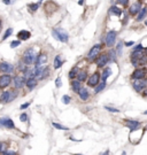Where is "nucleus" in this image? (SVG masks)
Returning <instances> with one entry per match:
<instances>
[{"instance_id":"nucleus-1","label":"nucleus","mask_w":147,"mask_h":155,"mask_svg":"<svg viewBox=\"0 0 147 155\" xmlns=\"http://www.w3.org/2000/svg\"><path fill=\"white\" fill-rule=\"evenodd\" d=\"M131 62L132 65L137 68L138 65H143L147 63V55L144 52V48L141 50H137L134 48V51L131 53Z\"/></svg>"},{"instance_id":"nucleus-2","label":"nucleus","mask_w":147,"mask_h":155,"mask_svg":"<svg viewBox=\"0 0 147 155\" xmlns=\"http://www.w3.org/2000/svg\"><path fill=\"white\" fill-rule=\"evenodd\" d=\"M37 56H38L37 52L31 47V48H28L27 51L23 53V58H22V60H23V62H24L26 65H33V63L36 62Z\"/></svg>"},{"instance_id":"nucleus-3","label":"nucleus","mask_w":147,"mask_h":155,"mask_svg":"<svg viewBox=\"0 0 147 155\" xmlns=\"http://www.w3.org/2000/svg\"><path fill=\"white\" fill-rule=\"evenodd\" d=\"M52 35H53V37L56 39V40H59V41H61V43H68V40H69L68 33L65 31V29H62V28L53 29Z\"/></svg>"},{"instance_id":"nucleus-4","label":"nucleus","mask_w":147,"mask_h":155,"mask_svg":"<svg viewBox=\"0 0 147 155\" xmlns=\"http://www.w3.org/2000/svg\"><path fill=\"white\" fill-rule=\"evenodd\" d=\"M116 38H117V32L115 30H110L108 31L106 37H105V41H106V45L108 47H113L115 41H116Z\"/></svg>"},{"instance_id":"nucleus-5","label":"nucleus","mask_w":147,"mask_h":155,"mask_svg":"<svg viewBox=\"0 0 147 155\" xmlns=\"http://www.w3.org/2000/svg\"><path fill=\"white\" fill-rule=\"evenodd\" d=\"M132 86L136 92L140 93L146 89L147 86V80H144L143 78H139V79H134V83H132Z\"/></svg>"},{"instance_id":"nucleus-6","label":"nucleus","mask_w":147,"mask_h":155,"mask_svg":"<svg viewBox=\"0 0 147 155\" xmlns=\"http://www.w3.org/2000/svg\"><path fill=\"white\" fill-rule=\"evenodd\" d=\"M100 51H101V45H100V44L94 45L93 47L90 50L89 54H87V60H89L90 62L94 61V60L98 58V55L100 54Z\"/></svg>"},{"instance_id":"nucleus-7","label":"nucleus","mask_w":147,"mask_h":155,"mask_svg":"<svg viewBox=\"0 0 147 155\" xmlns=\"http://www.w3.org/2000/svg\"><path fill=\"white\" fill-rule=\"evenodd\" d=\"M12 83V76L9 74H4L0 76V89H5L9 86Z\"/></svg>"},{"instance_id":"nucleus-8","label":"nucleus","mask_w":147,"mask_h":155,"mask_svg":"<svg viewBox=\"0 0 147 155\" xmlns=\"http://www.w3.org/2000/svg\"><path fill=\"white\" fill-rule=\"evenodd\" d=\"M13 79V78H12ZM26 78L24 76H20V75H17V76H15L13 79L14 82V87L16 89V90H20V89H22L24 85H26Z\"/></svg>"},{"instance_id":"nucleus-9","label":"nucleus","mask_w":147,"mask_h":155,"mask_svg":"<svg viewBox=\"0 0 147 155\" xmlns=\"http://www.w3.org/2000/svg\"><path fill=\"white\" fill-rule=\"evenodd\" d=\"M0 128H7V129H14L15 124L9 117H1L0 118Z\"/></svg>"},{"instance_id":"nucleus-10","label":"nucleus","mask_w":147,"mask_h":155,"mask_svg":"<svg viewBox=\"0 0 147 155\" xmlns=\"http://www.w3.org/2000/svg\"><path fill=\"white\" fill-rule=\"evenodd\" d=\"M147 75L146 68H138L132 73V79H139V78H144Z\"/></svg>"},{"instance_id":"nucleus-11","label":"nucleus","mask_w":147,"mask_h":155,"mask_svg":"<svg viewBox=\"0 0 147 155\" xmlns=\"http://www.w3.org/2000/svg\"><path fill=\"white\" fill-rule=\"evenodd\" d=\"M0 71L4 74H12L14 71V65L8 62H0Z\"/></svg>"},{"instance_id":"nucleus-12","label":"nucleus","mask_w":147,"mask_h":155,"mask_svg":"<svg viewBox=\"0 0 147 155\" xmlns=\"http://www.w3.org/2000/svg\"><path fill=\"white\" fill-rule=\"evenodd\" d=\"M99 82H100V74H99V73H94L93 75H91L90 78H89L87 85L91 86V87H94Z\"/></svg>"},{"instance_id":"nucleus-13","label":"nucleus","mask_w":147,"mask_h":155,"mask_svg":"<svg viewBox=\"0 0 147 155\" xmlns=\"http://www.w3.org/2000/svg\"><path fill=\"white\" fill-rule=\"evenodd\" d=\"M97 60V65L98 67H105L108 63L109 59H108V54H101V55H98V58L95 59Z\"/></svg>"},{"instance_id":"nucleus-14","label":"nucleus","mask_w":147,"mask_h":155,"mask_svg":"<svg viewBox=\"0 0 147 155\" xmlns=\"http://www.w3.org/2000/svg\"><path fill=\"white\" fill-rule=\"evenodd\" d=\"M38 84V80L36 79V77H31V78H28L26 80V86H27L29 90H33Z\"/></svg>"},{"instance_id":"nucleus-15","label":"nucleus","mask_w":147,"mask_h":155,"mask_svg":"<svg viewBox=\"0 0 147 155\" xmlns=\"http://www.w3.org/2000/svg\"><path fill=\"white\" fill-rule=\"evenodd\" d=\"M47 60H48V58H47V54H45V53H41L39 54L38 56H37V59H36V65H45L46 62H47Z\"/></svg>"},{"instance_id":"nucleus-16","label":"nucleus","mask_w":147,"mask_h":155,"mask_svg":"<svg viewBox=\"0 0 147 155\" xmlns=\"http://www.w3.org/2000/svg\"><path fill=\"white\" fill-rule=\"evenodd\" d=\"M125 124H126V127L131 130V131H136V130L139 128V125H140V123L138 121H134V119H128Z\"/></svg>"},{"instance_id":"nucleus-17","label":"nucleus","mask_w":147,"mask_h":155,"mask_svg":"<svg viewBox=\"0 0 147 155\" xmlns=\"http://www.w3.org/2000/svg\"><path fill=\"white\" fill-rule=\"evenodd\" d=\"M140 8H141V4H140V2H134V4H132V5L130 6V8H129L130 14H131V15L138 14V12L140 11Z\"/></svg>"},{"instance_id":"nucleus-18","label":"nucleus","mask_w":147,"mask_h":155,"mask_svg":"<svg viewBox=\"0 0 147 155\" xmlns=\"http://www.w3.org/2000/svg\"><path fill=\"white\" fill-rule=\"evenodd\" d=\"M30 37H31V33L28 30H21L17 33V38L20 39V40H28Z\"/></svg>"},{"instance_id":"nucleus-19","label":"nucleus","mask_w":147,"mask_h":155,"mask_svg":"<svg viewBox=\"0 0 147 155\" xmlns=\"http://www.w3.org/2000/svg\"><path fill=\"white\" fill-rule=\"evenodd\" d=\"M78 95H80V98L83 100V101H85V100H87L89 99V97H90V94H89V91L86 90V89H84L83 86L80 87V92H78Z\"/></svg>"},{"instance_id":"nucleus-20","label":"nucleus","mask_w":147,"mask_h":155,"mask_svg":"<svg viewBox=\"0 0 147 155\" xmlns=\"http://www.w3.org/2000/svg\"><path fill=\"white\" fill-rule=\"evenodd\" d=\"M71 87H72V90H74L75 93H78L80 87H82V82H80L78 79H74L71 82Z\"/></svg>"},{"instance_id":"nucleus-21","label":"nucleus","mask_w":147,"mask_h":155,"mask_svg":"<svg viewBox=\"0 0 147 155\" xmlns=\"http://www.w3.org/2000/svg\"><path fill=\"white\" fill-rule=\"evenodd\" d=\"M0 102L1 103H8L9 102V91H5L0 95Z\"/></svg>"},{"instance_id":"nucleus-22","label":"nucleus","mask_w":147,"mask_h":155,"mask_svg":"<svg viewBox=\"0 0 147 155\" xmlns=\"http://www.w3.org/2000/svg\"><path fill=\"white\" fill-rule=\"evenodd\" d=\"M76 77H77V79H78L80 82H85V80L87 79V73H86L85 70H78Z\"/></svg>"},{"instance_id":"nucleus-23","label":"nucleus","mask_w":147,"mask_h":155,"mask_svg":"<svg viewBox=\"0 0 147 155\" xmlns=\"http://www.w3.org/2000/svg\"><path fill=\"white\" fill-rule=\"evenodd\" d=\"M109 14L110 15H116V16H121L122 15V9L119 8L117 6H111L109 8Z\"/></svg>"},{"instance_id":"nucleus-24","label":"nucleus","mask_w":147,"mask_h":155,"mask_svg":"<svg viewBox=\"0 0 147 155\" xmlns=\"http://www.w3.org/2000/svg\"><path fill=\"white\" fill-rule=\"evenodd\" d=\"M62 65H63V60H62L61 55H56L54 58V69H59Z\"/></svg>"},{"instance_id":"nucleus-25","label":"nucleus","mask_w":147,"mask_h":155,"mask_svg":"<svg viewBox=\"0 0 147 155\" xmlns=\"http://www.w3.org/2000/svg\"><path fill=\"white\" fill-rule=\"evenodd\" d=\"M110 75H111V69H110L109 67H108V68H105L104 71L101 73V79H102L104 82H106Z\"/></svg>"},{"instance_id":"nucleus-26","label":"nucleus","mask_w":147,"mask_h":155,"mask_svg":"<svg viewBox=\"0 0 147 155\" xmlns=\"http://www.w3.org/2000/svg\"><path fill=\"white\" fill-rule=\"evenodd\" d=\"M147 14V7H144V8H140V11L138 12V16H137V21H143L144 17L146 16Z\"/></svg>"},{"instance_id":"nucleus-27","label":"nucleus","mask_w":147,"mask_h":155,"mask_svg":"<svg viewBox=\"0 0 147 155\" xmlns=\"http://www.w3.org/2000/svg\"><path fill=\"white\" fill-rule=\"evenodd\" d=\"M94 87H95V90H94V92H95V93H100L101 91L106 87V82H104V80H102V82H101V84H100V83H98V84H97Z\"/></svg>"},{"instance_id":"nucleus-28","label":"nucleus","mask_w":147,"mask_h":155,"mask_svg":"<svg viewBox=\"0 0 147 155\" xmlns=\"http://www.w3.org/2000/svg\"><path fill=\"white\" fill-rule=\"evenodd\" d=\"M50 75V69H48V67H45L44 69H43V71L40 73V75L38 76V79H44V78H46L47 76Z\"/></svg>"},{"instance_id":"nucleus-29","label":"nucleus","mask_w":147,"mask_h":155,"mask_svg":"<svg viewBox=\"0 0 147 155\" xmlns=\"http://www.w3.org/2000/svg\"><path fill=\"white\" fill-rule=\"evenodd\" d=\"M116 58H117L116 51H114V50H110V51H109V53H108V59H109L111 62H115V61H116Z\"/></svg>"},{"instance_id":"nucleus-30","label":"nucleus","mask_w":147,"mask_h":155,"mask_svg":"<svg viewBox=\"0 0 147 155\" xmlns=\"http://www.w3.org/2000/svg\"><path fill=\"white\" fill-rule=\"evenodd\" d=\"M78 70H80V69H78V67H74V68L70 70V73H69V77L71 78V79H72L74 77H76V75H77Z\"/></svg>"},{"instance_id":"nucleus-31","label":"nucleus","mask_w":147,"mask_h":155,"mask_svg":"<svg viewBox=\"0 0 147 155\" xmlns=\"http://www.w3.org/2000/svg\"><path fill=\"white\" fill-rule=\"evenodd\" d=\"M41 1H43V0H40L39 2H37V4H31V5H29V9H30L31 12H36V11L39 8V5Z\"/></svg>"},{"instance_id":"nucleus-32","label":"nucleus","mask_w":147,"mask_h":155,"mask_svg":"<svg viewBox=\"0 0 147 155\" xmlns=\"http://www.w3.org/2000/svg\"><path fill=\"white\" fill-rule=\"evenodd\" d=\"M12 32H13V29L12 28H8L7 30H6V32L4 33V37H2V40H6V39L8 38L11 35H12Z\"/></svg>"},{"instance_id":"nucleus-33","label":"nucleus","mask_w":147,"mask_h":155,"mask_svg":"<svg viewBox=\"0 0 147 155\" xmlns=\"http://www.w3.org/2000/svg\"><path fill=\"white\" fill-rule=\"evenodd\" d=\"M53 127L58 130H65V131L69 130L67 127H63V125H61V124H59V123H55V122H53Z\"/></svg>"},{"instance_id":"nucleus-34","label":"nucleus","mask_w":147,"mask_h":155,"mask_svg":"<svg viewBox=\"0 0 147 155\" xmlns=\"http://www.w3.org/2000/svg\"><path fill=\"white\" fill-rule=\"evenodd\" d=\"M16 97H17V92L16 91H9V102L13 101Z\"/></svg>"},{"instance_id":"nucleus-35","label":"nucleus","mask_w":147,"mask_h":155,"mask_svg":"<svg viewBox=\"0 0 147 155\" xmlns=\"http://www.w3.org/2000/svg\"><path fill=\"white\" fill-rule=\"evenodd\" d=\"M7 144H5V142H0V153H5L6 151H7Z\"/></svg>"},{"instance_id":"nucleus-36","label":"nucleus","mask_w":147,"mask_h":155,"mask_svg":"<svg viewBox=\"0 0 147 155\" xmlns=\"http://www.w3.org/2000/svg\"><path fill=\"white\" fill-rule=\"evenodd\" d=\"M122 48H123V43L120 41V43L117 44V47H116V54H117V55H121V54H122Z\"/></svg>"},{"instance_id":"nucleus-37","label":"nucleus","mask_w":147,"mask_h":155,"mask_svg":"<svg viewBox=\"0 0 147 155\" xmlns=\"http://www.w3.org/2000/svg\"><path fill=\"white\" fill-rule=\"evenodd\" d=\"M18 70H20L21 73H24V71L27 70V65H26L24 62H23V63H22V62L18 63Z\"/></svg>"},{"instance_id":"nucleus-38","label":"nucleus","mask_w":147,"mask_h":155,"mask_svg":"<svg viewBox=\"0 0 147 155\" xmlns=\"http://www.w3.org/2000/svg\"><path fill=\"white\" fill-rule=\"evenodd\" d=\"M70 101H71V98H70L69 95L66 94V95H63V97H62V102L65 103V105H68Z\"/></svg>"},{"instance_id":"nucleus-39","label":"nucleus","mask_w":147,"mask_h":155,"mask_svg":"<svg viewBox=\"0 0 147 155\" xmlns=\"http://www.w3.org/2000/svg\"><path fill=\"white\" fill-rule=\"evenodd\" d=\"M20 44H21V41H20V40H14V41L11 43V47H12V48H15V47L20 46Z\"/></svg>"},{"instance_id":"nucleus-40","label":"nucleus","mask_w":147,"mask_h":155,"mask_svg":"<svg viewBox=\"0 0 147 155\" xmlns=\"http://www.w3.org/2000/svg\"><path fill=\"white\" fill-rule=\"evenodd\" d=\"M106 109H107L108 112H111V113H120V110H119L117 108H113V107H108V106H106Z\"/></svg>"},{"instance_id":"nucleus-41","label":"nucleus","mask_w":147,"mask_h":155,"mask_svg":"<svg viewBox=\"0 0 147 155\" xmlns=\"http://www.w3.org/2000/svg\"><path fill=\"white\" fill-rule=\"evenodd\" d=\"M55 85H56V87H61V78L60 77H58L56 79H55Z\"/></svg>"},{"instance_id":"nucleus-42","label":"nucleus","mask_w":147,"mask_h":155,"mask_svg":"<svg viewBox=\"0 0 147 155\" xmlns=\"http://www.w3.org/2000/svg\"><path fill=\"white\" fill-rule=\"evenodd\" d=\"M20 119L22 121V122H26L28 119V115L26 113H23V114H21V116H20Z\"/></svg>"},{"instance_id":"nucleus-43","label":"nucleus","mask_w":147,"mask_h":155,"mask_svg":"<svg viewBox=\"0 0 147 155\" xmlns=\"http://www.w3.org/2000/svg\"><path fill=\"white\" fill-rule=\"evenodd\" d=\"M117 1L120 2L121 5H123V6H126L129 4V0H117Z\"/></svg>"},{"instance_id":"nucleus-44","label":"nucleus","mask_w":147,"mask_h":155,"mask_svg":"<svg viewBox=\"0 0 147 155\" xmlns=\"http://www.w3.org/2000/svg\"><path fill=\"white\" fill-rule=\"evenodd\" d=\"M29 106H30V102H27V103H24V105H21L20 108H21V109H26V108H28Z\"/></svg>"},{"instance_id":"nucleus-45","label":"nucleus","mask_w":147,"mask_h":155,"mask_svg":"<svg viewBox=\"0 0 147 155\" xmlns=\"http://www.w3.org/2000/svg\"><path fill=\"white\" fill-rule=\"evenodd\" d=\"M4 154H11V155H15L16 154V152H14V151H6Z\"/></svg>"},{"instance_id":"nucleus-46","label":"nucleus","mask_w":147,"mask_h":155,"mask_svg":"<svg viewBox=\"0 0 147 155\" xmlns=\"http://www.w3.org/2000/svg\"><path fill=\"white\" fill-rule=\"evenodd\" d=\"M124 45H125L126 47H129V46H132V45H134V41H126Z\"/></svg>"},{"instance_id":"nucleus-47","label":"nucleus","mask_w":147,"mask_h":155,"mask_svg":"<svg viewBox=\"0 0 147 155\" xmlns=\"http://www.w3.org/2000/svg\"><path fill=\"white\" fill-rule=\"evenodd\" d=\"M4 4H6V5H9V4H11V0H4Z\"/></svg>"},{"instance_id":"nucleus-48","label":"nucleus","mask_w":147,"mask_h":155,"mask_svg":"<svg viewBox=\"0 0 147 155\" xmlns=\"http://www.w3.org/2000/svg\"><path fill=\"white\" fill-rule=\"evenodd\" d=\"M83 2H84V0H80V2H78V4H80V5H83Z\"/></svg>"},{"instance_id":"nucleus-49","label":"nucleus","mask_w":147,"mask_h":155,"mask_svg":"<svg viewBox=\"0 0 147 155\" xmlns=\"http://www.w3.org/2000/svg\"><path fill=\"white\" fill-rule=\"evenodd\" d=\"M143 114H144V115H147V110H146V112H144Z\"/></svg>"},{"instance_id":"nucleus-50","label":"nucleus","mask_w":147,"mask_h":155,"mask_svg":"<svg viewBox=\"0 0 147 155\" xmlns=\"http://www.w3.org/2000/svg\"><path fill=\"white\" fill-rule=\"evenodd\" d=\"M0 29H1V21H0Z\"/></svg>"},{"instance_id":"nucleus-51","label":"nucleus","mask_w":147,"mask_h":155,"mask_svg":"<svg viewBox=\"0 0 147 155\" xmlns=\"http://www.w3.org/2000/svg\"><path fill=\"white\" fill-rule=\"evenodd\" d=\"M145 24H146V26H147V21H146V22H145Z\"/></svg>"},{"instance_id":"nucleus-52","label":"nucleus","mask_w":147,"mask_h":155,"mask_svg":"<svg viewBox=\"0 0 147 155\" xmlns=\"http://www.w3.org/2000/svg\"><path fill=\"white\" fill-rule=\"evenodd\" d=\"M145 53H146V55H147V50H146V52H145Z\"/></svg>"}]
</instances>
